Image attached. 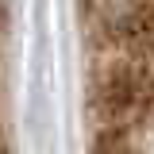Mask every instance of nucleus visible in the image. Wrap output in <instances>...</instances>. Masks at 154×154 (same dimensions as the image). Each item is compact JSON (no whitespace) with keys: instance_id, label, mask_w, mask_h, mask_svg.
Wrapping results in <instances>:
<instances>
[{"instance_id":"f03ea898","label":"nucleus","mask_w":154,"mask_h":154,"mask_svg":"<svg viewBox=\"0 0 154 154\" xmlns=\"http://www.w3.org/2000/svg\"><path fill=\"white\" fill-rule=\"evenodd\" d=\"M0 46H4V0H0ZM0 154H12V143H8V119H4V69H0Z\"/></svg>"},{"instance_id":"f257e3e1","label":"nucleus","mask_w":154,"mask_h":154,"mask_svg":"<svg viewBox=\"0 0 154 154\" xmlns=\"http://www.w3.org/2000/svg\"><path fill=\"white\" fill-rule=\"evenodd\" d=\"M93 42V154H150V0H85Z\"/></svg>"}]
</instances>
